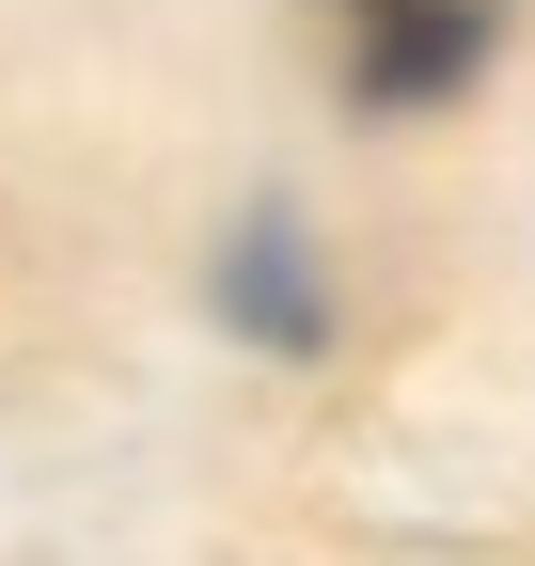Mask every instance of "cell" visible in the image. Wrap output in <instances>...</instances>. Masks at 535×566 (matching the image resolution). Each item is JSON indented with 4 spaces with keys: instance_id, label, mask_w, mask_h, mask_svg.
<instances>
[{
    "instance_id": "1",
    "label": "cell",
    "mask_w": 535,
    "mask_h": 566,
    "mask_svg": "<svg viewBox=\"0 0 535 566\" xmlns=\"http://www.w3.org/2000/svg\"><path fill=\"white\" fill-rule=\"evenodd\" d=\"M315 48H331V95L410 126V111H457L504 63V0H315Z\"/></svg>"
},
{
    "instance_id": "2",
    "label": "cell",
    "mask_w": 535,
    "mask_h": 566,
    "mask_svg": "<svg viewBox=\"0 0 535 566\" xmlns=\"http://www.w3.org/2000/svg\"><path fill=\"white\" fill-rule=\"evenodd\" d=\"M221 331H252L268 363H315L331 346V268H315V237L284 221V205H252V221L221 237Z\"/></svg>"
}]
</instances>
